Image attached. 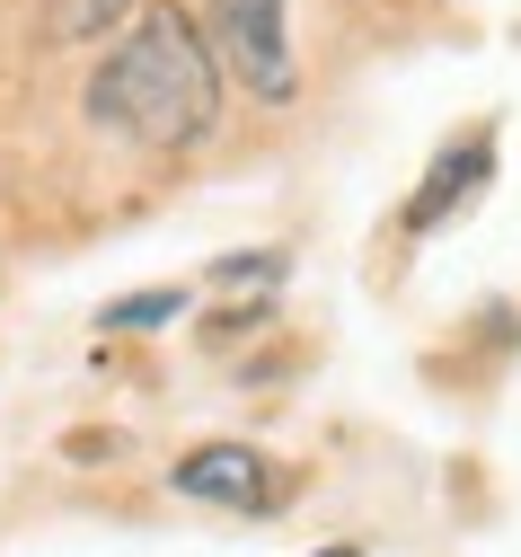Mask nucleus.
Returning a JSON list of instances; mask_svg holds the SVG:
<instances>
[{
    "label": "nucleus",
    "instance_id": "obj_3",
    "mask_svg": "<svg viewBox=\"0 0 521 557\" xmlns=\"http://www.w3.org/2000/svg\"><path fill=\"white\" fill-rule=\"evenodd\" d=\"M177 496H203V505H239V513H257V505L274 496V469H265V451H248V443H203V451L177 460Z\"/></svg>",
    "mask_w": 521,
    "mask_h": 557
},
{
    "label": "nucleus",
    "instance_id": "obj_4",
    "mask_svg": "<svg viewBox=\"0 0 521 557\" xmlns=\"http://www.w3.org/2000/svg\"><path fill=\"white\" fill-rule=\"evenodd\" d=\"M486 169H495V143H486V133H469V143H451V151L433 160L424 195L407 203V231H442V222H451V203H477Z\"/></svg>",
    "mask_w": 521,
    "mask_h": 557
},
{
    "label": "nucleus",
    "instance_id": "obj_7",
    "mask_svg": "<svg viewBox=\"0 0 521 557\" xmlns=\"http://www.w3.org/2000/svg\"><path fill=\"white\" fill-rule=\"evenodd\" d=\"M327 557H353V548H327Z\"/></svg>",
    "mask_w": 521,
    "mask_h": 557
},
{
    "label": "nucleus",
    "instance_id": "obj_2",
    "mask_svg": "<svg viewBox=\"0 0 521 557\" xmlns=\"http://www.w3.org/2000/svg\"><path fill=\"white\" fill-rule=\"evenodd\" d=\"M212 62L257 89V98H291L301 72H291V36H283V0H212Z\"/></svg>",
    "mask_w": 521,
    "mask_h": 557
},
{
    "label": "nucleus",
    "instance_id": "obj_1",
    "mask_svg": "<svg viewBox=\"0 0 521 557\" xmlns=\"http://www.w3.org/2000/svg\"><path fill=\"white\" fill-rule=\"evenodd\" d=\"M89 115L107 133H124V143H141V151H186V143L212 133L221 62H212V45L195 36V18L177 10V0H151V10L133 18V36L98 62Z\"/></svg>",
    "mask_w": 521,
    "mask_h": 557
},
{
    "label": "nucleus",
    "instance_id": "obj_6",
    "mask_svg": "<svg viewBox=\"0 0 521 557\" xmlns=\"http://www.w3.org/2000/svg\"><path fill=\"white\" fill-rule=\"evenodd\" d=\"M177 310H186V293H133V301L107 310V327H160V319H177Z\"/></svg>",
    "mask_w": 521,
    "mask_h": 557
},
{
    "label": "nucleus",
    "instance_id": "obj_5",
    "mask_svg": "<svg viewBox=\"0 0 521 557\" xmlns=\"http://www.w3.org/2000/svg\"><path fill=\"white\" fill-rule=\"evenodd\" d=\"M124 10H133V0H53V36H62V45H80V36H107Z\"/></svg>",
    "mask_w": 521,
    "mask_h": 557
}]
</instances>
